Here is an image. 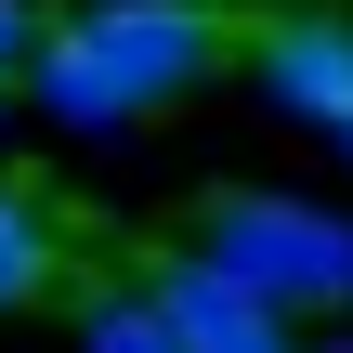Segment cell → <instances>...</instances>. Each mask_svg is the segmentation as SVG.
Here are the masks:
<instances>
[{"label":"cell","mask_w":353,"mask_h":353,"mask_svg":"<svg viewBox=\"0 0 353 353\" xmlns=\"http://www.w3.org/2000/svg\"><path fill=\"white\" fill-rule=\"evenodd\" d=\"M65 39L131 105H170V92H210L223 65H249V13H223V0H92Z\"/></svg>","instance_id":"6da1fadb"},{"label":"cell","mask_w":353,"mask_h":353,"mask_svg":"<svg viewBox=\"0 0 353 353\" xmlns=\"http://www.w3.org/2000/svg\"><path fill=\"white\" fill-rule=\"evenodd\" d=\"M196 249H210V262H236L275 314L353 301V223H327V210H288V196H210Z\"/></svg>","instance_id":"7a4b0ae2"},{"label":"cell","mask_w":353,"mask_h":353,"mask_svg":"<svg viewBox=\"0 0 353 353\" xmlns=\"http://www.w3.org/2000/svg\"><path fill=\"white\" fill-rule=\"evenodd\" d=\"M249 65H262V92H275L288 118L353 131V26L341 13H262V26H249Z\"/></svg>","instance_id":"3957f363"},{"label":"cell","mask_w":353,"mask_h":353,"mask_svg":"<svg viewBox=\"0 0 353 353\" xmlns=\"http://www.w3.org/2000/svg\"><path fill=\"white\" fill-rule=\"evenodd\" d=\"M144 288L170 301V341H183V353H288V327H275V301H262V288H249L236 262H210V249L157 262Z\"/></svg>","instance_id":"277c9868"},{"label":"cell","mask_w":353,"mask_h":353,"mask_svg":"<svg viewBox=\"0 0 353 353\" xmlns=\"http://www.w3.org/2000/svg\"><path fill=\"white\" fill-rule=\"evenodd\" d=\"M52 275H65V236H52V210L0 183V314H13V301H52Z\"/></svg>","instance_id":"5b68a950"},{"label":"cell","mask_w":353,"mask_h":353,"mask_svg":"<svg viewBox=\"0 0 353 353\" xmlns=\"http://www.w3.org/2000/svg\"><path fill=\"white\" fill-rule=\"evenodd\" d=\"M79 341H92V353H183V341H170V301H157V288H105V301L79 314Z\"/></svg>","instance_id":"8992f818"},{"label":"cell","mask_w":353,"mask_h":353,"mask_svg":"<svg viewBox=\"0 0 353 353\" xmlns=\"http://www.w3.org/2000/svg\"><path fill=\"white\" fill-rule=\"evenodd\" d=\"M26 65H39V13H26V0H0V79H26Z\"/></svg>","instance_id":"52a82bcc"},{"label":"cell","mask_w":353,"mask_h":353,"mask_svg":"<svg viewBox=\"0 0 353 353\" xmlns=\"http://www.w3.org/2000/svg\"><path fill=\"white\" fill-rule=\"evenodd\" d=\"M341 144H353V131H341Z\"/></svg>","instance_id":"ba28073f"}]
</instances>
